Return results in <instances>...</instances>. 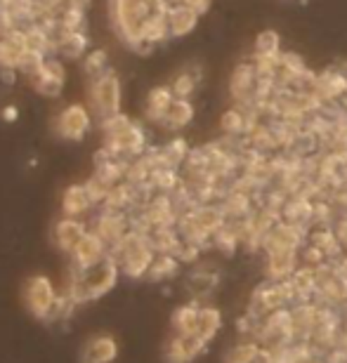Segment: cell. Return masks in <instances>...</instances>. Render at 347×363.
Listing matches in <instances>:
<instances>
[{
    "label": "cell",
    "mask_w": 347,
    "mask_h": 363,
    "mask_svg": "<svg viewBox=\"0 0 347 363\" xmlns=\"http://www.w3.org/2000/svg\"><path fill=\"white\" fill-rule=\"evenodd\" d=\"M119 276H121V267L109 252L102 262H97L95 267H88V269H76V267H71L67 295L76 304L95 302L99 297H104L109 290H114Z\"/></svg>",
    "instance_id": "obj_1"
},
{
    "label": "cell",
    "mask_w": 347,
    "mask_h": 363,
    "mask_svg": "<svg viewBox=\"0 0 347 363\" xmlns=\"http://www.w3.org/2000/svg\"><path fill=\"white\" fill-rule=\"evenodd\" d=\"M109 252L119 262L121 274H126L128 279H144L158 255L154 245H151L149 234H142V231L135 229H130L119 243L111 245Z\"/></svg>",
    "instance_id": "obj_2"
},
{
    "label": "cell",
    "mask_w": 347,
    "mask_h": 363,
    "mask_svg": "<svg viewBox=\"0 0 347 363\" xmlns=\"http://www.w3.org/2000/svg\"><path fill=\"white\" fill-rule=\"evenodd\" d=\"M121 81L116 71L109 69L99 78H92L88 83V108L95 116V121H104L109 116L121 111Z\"/></svg>",
    "instance_id": "obj_3"
},
{
    "label": "cell",
    "mask_w": 347,
    "mask_h": 363,
    "mask_svg": "<svg viewBox=\"0 0 347 363\" xmlns=\"http://www.w3.org/2000/svg\"><path fill=\"white\" fill-rule=\"evenodd\" d=\"M92 123H95V116L88 104H69L55 116L53 130L64 142H83L92 130Z\"/></svg>",
    "instance_id": "obj_4"
},
{
    "label": "cell",
    "mask_w": 347,
    "mask_h": 363,
    "mask_svg": "<svg viewBox=\"0 0 347 363\" xmlns=\"http://www.w3.org/2000/svg\"><path fill=\"white\" fill-rule=\"evenodd\" d=\"M21 295H24V304H26L28 314L33 318H38V321H50V314H53L55 302L60 295L55 293L53 281H50L45 274L28 276Z\"/></svg>",
    "instance_id": "obj_5"
},
{
    "label": "cell",
    "mask_w": 347,
    "mask_h": 363,
    "mask_svg": "<svg viewBox=\"0 0 347 363\" xmlns=\"http://www.w3.org/2000/svg\"><path fill=\"white\" fill-rule=\"evenodd\" d=\"M33 92H38L40 97L57 99L67 88V67H64L62 57H48L43 69L33 78H28Z\"/></svg>",
    "instance_id": "obj_6"
},
{
    "label": "cell",
    "mask_w": 347,
    "mask_h": 363,
    "mask_svg": "<svg viewBox=\"0 0 347 363\" xmlns=\"http://www.w3.org/2000/svg\"><path fill=\"white\" fill-rule=\"evenodd\" d=\"M109 243L104 241L102 236L97 234V231H88L78 245L71 252V267H76V269H88V267H95L97 262H102V259L109 255Z\"/></svg>",
    "instance_id": "obj_7"
},
{
    "label": "cell",
    "mask_w": 347,
    "mask_h": 363,
    "mask_svg": "<svg viewBox=\"0 0 347 363\" xmlns=\"http://www.w3.org/2000/svg\"><path fill=\"white\" fill-rule=\"evenodd\" d=\"M130 229H133L130 213H121V210L99 208V215L95 217V224H92V231H97V234L109 243V248L119 243Z\"/></svg>",
    "instance_id": "obj_8"
},
{
    "label": "cell",
    "mask_w": 347,
    "mask_h": 363,
    "mask_svg": "<svg viewBox=\"0 0 347 363\" xmlns=\"http://www.w3.org/2000/svg\"><path fill=\"white\" fill-rule=\"evenodd\" d=\"M206 340H201L197 333H192V335H177L170 340L168 347H165L163 357L168 363H189L199 357V354L206 352Z\"/></svg>",
    "instance_id": "obj_9"
},
{
    "label": "cell",
    "mask_w": 347,
    "mask_h": 363,
    "mask_svg": "<svg viewBox=\"0 0 347 363\" xmlns=\"http://www.w3.org/2000/svg\"><path fill=\"white\" fill-rule=\"evenodd\" d=\"M88 231H90L88 224H85L81 217H62L53 229V241L62 252H69L71 255L78 241H81Z\"/></svg>",
    "instance_id": "obj_10"
},
{
    "label": "cell",
    "mask_w": 347,
    "mask_h": 363,
    "mask_svg": "<svg viewBox=\"0 0 347 363\" xmlns=\"http://www.w3.org/2000/svg\"><path fill=\"white\" fill-rule=\"evenodd\" d=\"M119 359V342L111 335H95L83 345L81 363H114Z\"/></svg>",
    "instance_id": "obj_11"
},
{
    "label": "cell",
    "mask_w": 347,
    "mask_h": 363,
    "mask_svg": "<svg viewBox=\"0 0 347 363\" xmlns=\"http://www.w3.org/2000/svg\"><path fill=\"white\" fill-rule=\"evenodd\" d=\"M255 85H258L255 64H253V62L250 64H241V67L234 69V74H231V78H229V92H231V97L236 99L238 106L253 99Z\"/></svg>",
    "instance_id": "obj_12"
},
{
    "label": "cell",
    "mask_w": 347,
    "mask_h": 363,
    "mask_svg": "<svg viewBox=\"0 0 347 363\" xmlns=\"http://www.w3.org/2000/svg\"><path fill=\"white\" fill-rule=\"evenodd\" d=\"M175 101V94H172L170 85H158V88H151L147 94V104H144V118L154 125H163L165 113Z\"/></svg>",
    "instance_id": "obj_13"
},
{
    "label": "cell",
    "mask_w": 347,
    "mask_h": 363,
    "mask_svg": "<svg viewBox=\"0 0 347 363\" xmlns=\"http://www.w3.org/2000/svg\"><path fill=\"white\" fill-rule=\"evenodd\" d=\"M97 206L92 203L88 189L85 184H71L64 189L62 194V213L64 217H85L88 213H92Z\"/></svg>",
    "instance_id": "obj_14"
},
{
    "label": "cell",
    "mask_w": 347,
    "mask_h": 363,
    "mask_svg": "<svg viewBox=\"0 0 347 363\" xmlns=\"http://www.w3.org/2000/svg\"><path fill=\"white\" fill-rule=\"evenodd\" d=\"M90 52V35L85 31H67L57 38V57L64 62H81Z\"/></svg>",
    "instance_id": "obj_15"
},
{
    "label": "cell",
    "mask_w": 347,
    "mask_h": 363,
    "mask_svg": "<svg viewBox=\"0 0 347 363\" xmlns=\"http://www.w3.org/2000/svg\"><path fill=\"white\" fill-rule=\"evenodd\" d=\"M199 12H194L189 5L184 3H175L170 5L168 10V28L172 38H182V35H189L199 24Z\"/></svg>",
    "instance_id": "obj_16"
},
{
    "label": "cell",
    "mask_w": 347,
    "mask_h": 363,
    "mask_svg": "<svg viewBox=\"0 0 347 363\" xmlns=\"http://www.w3.org/2000/svg\"><path fill=\"white\" fill-rule=\"evenodd\" d=\"M267 276L272 281L291 279V274L298 269V252L295 250H274L267 252Z\"/></svg>",
    "instance_id": "obj_17"
},
{
    "label": "cell",
    "mask_w": 347,
    "mask_h": 363,
    "mask_svg": "<svg viewBox=\"0 0 347 363\" xmlns=\"http://www.w3.org/2000/svg\"><path fill=\"white\" fill-rule=\"evenodd\" d=\"M194 121V104L189 99H177L172 101V106L168 108L165 113V121H163V128L168 130H182L187 128L189 123Z\"/></svg>",
    "instance_id": "obj_18"
},
{
    "label": "cell",
    "mask_w": 347,
    "mask_h": 363,
    "mask_svg": "<svg viewBox=\"0 0 347 363\" xmlns=\"http://www.w3.org/2000/svg\"><path fill=\"white\" fill-rule=\"evenodd\" d=\"M199 311H201L199 302H189V304L177 307L175 314H172V328H175L180 335H192V333H197Z\"/></svg>",
    "instance_id": "obj_19"
},
{
    "label": "cell",
    "mask_w": 347,
    "mask_h": 363,
    "mask_svg": "<svg viewBox=\"0 0 347 363\" xmlns=\"http://www.w3.org/2000/svg\"><path fill=\"white\" fill-rule=\"evenodd\" d=\"M220 328H222V314H220V309H215V307H201L197 335L201 340H206V342H211V340L220 333Z\"/></svg>",
    "instance_id": "obj_20"
},
{
    "label": "cell",
    "mask_w": 347,
    "mask_h": 363,
    "mask_svg": "<svg viewBox=\"0 0 347 363\" xmlns=\"http://www.w3.org/2000/svg\"><path fill=\"white\" fill-rule=\"evenodd\" d=\"M180 259L177 255H168V252H158L156 259H154V264H151V269L147 274V279L149 281H168L172 279V276H177L180 272Z\"/></svg>",
    "instance_id": "obj_21"
},
{
    "label": "cell",
    "mask_w": 347,
    "mask_h": 363,
    "mask_svg": "<svg viewBox=\"0 0 347 363\" xmlns=\"http://www.w3.org/2000/svg\"><path fill=\"white\" fill-rule=\"evenodd\" d=\"M81 69L88 81H92V78H99L102 74H106L109 71V52L106 50H90L88 55L81 60Z\"/></svg>",
    "instance_id": "obj_22"
},
{
    "label": "cell",
    "mask_w": 347,
    "mask_h": 363,
    "mask_svg": "<svg viewBox=\"0 0 347 363\" xmlns=\"http://www.w3.org/2000/svg\"><path fill=\"white\" fill-rule=\"evenodd\" d=\"M85 21H88V10H83V7L69 3L67 7H64V12L60 14V31L62 33H67V31H85Z\"/></svg>",
    "instance_id": "obj_23"
},
{
    "label": "cell",
    "mask_w": 347,
    "mask_h": 363,
    "mask_svg": "<svg viewBox=\"0 0 347 363\" xmlns=\"http://www.w3.org/2000/svg\"><path fill=\"white\" fill-rule=\"evenodd\" d=\"M45 60H48V55L38 52V50L26 48L24 52L19 55V60H17V64H14V69H17L19 74L28 81V78H33V76L43 69V64H45Z\"/></svg>",
    "instance_id": "obj_24"
},
{
    "label": "cell",
    "mask_w": 347,
    "mask_h": 363,
    "mask_svg": "<svg viewBox=\"0 0 347 363\" xmlns=\"http://www.w3.org/2000/svg\"><path fill=\"white\" fill-rule=\"evenodd\" d=\"M189 151L192 149L187 147V142L182 140V137H175V140H170L168 144H163L161 147L163 161H165V165H170V168H180V165H184Z\"/></svg>",
    "instance_id": "obj_25"
},
{
    "label": "cell",
    "mask_w": 347,
    "mask_h": 363,
    "mask_svg": "<svg viewBox=\"0 0 347 363\" xmlns=\"http://www.w3.org/2000/svg\"><path fill=\"white\" fill-rule=\"evenodd\" d=\"M246 125H248V116H246L238 106L227 108V111L222 113V118H220L222 133L229 135V137H236V135L246 133Z\"/></svg>",
    "instance_id": "obj_26"
},
{
    "label": "cell",
    "mask_w": 347,
    "mask_h": 363,
    "mask_svg": "<svg viewBox=\"0 0 347 363\" xmlns=\"http://www.w3.org/2000/svg\"><path fill=\"white\" fill-rule=\"evenodd\" d=\"M197 85H199V76L194 74V71H180V74L172 78L170 88L177 99H189L194 90H197Z\"/></svg>",
    "instance_id": "obj_27"
},
{
    "label": "cell",
    "mask_w": 347,
    "mask_h": 363,
    "mask_svg": "<svg viewBox=\"0 0 347 363\" xmlns=\"http://www.w3.org/2000/svg\"><path fill=\"white\" fill-rule=\"evenodd\" d=\"M260 352H263V347H260L255 340H248V342L236 345L234 350L227 352L225 363H253L258 359Z\"/></svg>",
    "instance_id": "obj_28"
},
{
    "label": "cell",
    "mask_w": 347,
    "mask_h": 363,
    "mask_svg": "<svg viewBox=\"0 0 347 363\" xmlns=\"http://www.w3.org/2000/svg\"><path fill=\"white\" fill-rule=\"evenodd\" d=\"M281 38L277 31H263L255 40V55H281Z\"/></svg>",
    "instance_id": "obj_29"
},
{
    "label": "cell",
    "mask_w": 347,
    "mask_h": 363,
    "mask_svg": "<svg viewBox=\"0 0 347 363\" xmlns=\"http://www.w3.org/2000/svg\"><path fill=\"white\" fill-rule=\"evenodd\" d=\"M215 283H218V276L211 274V272H194L192 279H189V286L194 288V293L197 295L211 293V290L215 288Z\"/></svg>",
    "instance_id": "obj_30"
},
{
    "label": "cell",
    "mask_w": 347,
    "mask_h": 363,
    "mask_svg": "<svg viewBox=\"0 0 347 363\" xmlns=\"http://www.w3.org/2000/svg\"><path fill=\"white\" fill-rule=\"evenodd\" d=\"M21 74L14 67H0V81H3L5 85H14L17 83V78Z\"/></svg>",
    "instance_id": "obj_31"
},
{
    "label": "cell",
    "mask_w": 347,
    "mask_h": 363,
    "mask_svg": "<svg viewBox=\"0 0 347 363\" xmlns=\"http://www.w3.org/2000/svg\"><path fill=\"white\" fill-rule=\"evenodd\" d=\"M184 5H189L194 12H199V14H206L208 12V7H211V0H182Z\"/></svg>",
    "instance_id": "obj_32"
},
{
    "label": "cell",
    "mask_w": 347,
    "mask_h": 363,
    "mask_svg": "<svg viewBox=\"0 0 347 363\" xmlns=\"http://www.w3.org/2000/svg\"><path fill=\"white\" fill-rule=\"evenodd\" d=\"M0 118H3L5 123H14L19 118V108L14 106V104H7L5 108H3V113H0Z\"/></svg>",
    "instance_id": "obj_33"
},
{
    "label": "cell",
    "mask_w": 347,
    "mask_h": 363,
    "mask_svg": "<svg viewBox=\"0 0 347 363\" xmlns=\"http://www.w3.org/2000/svg\"><path fill=\"white\" fill-rule=\"evenodd\" d=\"M336 234H338V241H341V243H343V248L347 250V217H343V220L338 222Z\"/></svg>",
    "instance_id": "obj_34"
},
{
    "label": "cell",
    "mask_w": 347,
    "mask_h": 363,
    "mask_svg": "<svg viewBox=\"0 0 347 363\" xmlns=\"http://www.w3.org/2000/svg\"><path fill=\"white\" fill-rule=\"evenodd\" d=\"M69 3H74L78 7H83V10H88V7L92 5V0H69Z\"/></svg>",
    "instance_id": "obj_35"
}]
</instances>
